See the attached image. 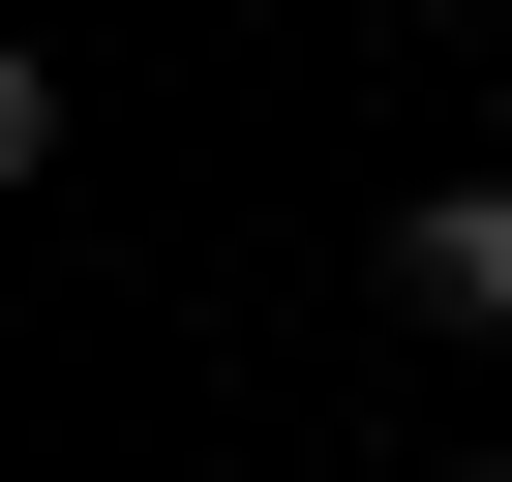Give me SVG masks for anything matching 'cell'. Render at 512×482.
<instances>
[{"instance_id":"cell-1","label":"cell","mask_w":512,"mask_h":482,"mask_svg":"<svg viewBox=\"0 0 512 482\" xmlns=\"http://www.w3.org/2000/svg\"><path fill=\"white\" fill-rule=\"evenodd\" d=\"M362 272H392V302H422V332H512V181H422V211H392V241H362Z\"/></svg>"}]
</instances>
